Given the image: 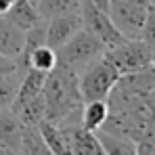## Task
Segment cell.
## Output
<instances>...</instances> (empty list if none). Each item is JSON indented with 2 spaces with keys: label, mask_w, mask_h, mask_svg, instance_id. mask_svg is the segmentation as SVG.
<instances>
[{
  "label": "cell",
  "mask_w": 155,
  "mask_h": 155,
  "mask_svg": "<svg viewBox=\"0 0 155 155\" xmlns=\"http://www.w3.org/2000/svg\"><path fill=\"white\" fill-rule=\"evenodd\" d=\"M42 94L46 105L44 120L52 124H61L63 120L80 113L84 105L80 86H78V74L63 65H57L46 74Z\"/></svg>",
  "instance_id": "obj_1"
},
{
  "label": "cell",
  "mask_w": 155,
  "mask_h": 155,
  "mask_svg": "<svg viewBox=\"0 0 155 155\" xmlns=\"http://www.w3.org/2000/svg\"><path fill=\"white\" fill-rule=\"evenodd\" d=\"M103 52H105V44L94 34H90L88 29L82 27L63 46L57 48V59H59V65H63V67L80 74L94 59L103 57Z\"/></svg>",
  "instance_id": "obj_2"
},
{
  "label": "cell",
  "mask_w": 155,
  "mask_h": 155,
  "mask_svg": "<svg viewBox=\"0 0 155 155\" xmlns=\"http://www.w3.org/2000/svg\"><path fill=\"white\" fill-rule=\"evenodd\" d=\"M117 78H120L117 69L105 57H99L90 65H86L78 74V86H80L84 103L86 101H107Z\"/></svg>",
  "instance_id": "obj_3"
},
{
  "label": "cell",
  "mask_w": 155,
  "mask_h": 155,
  "mask_svg": "<svg viewBox=\"0 0 155 155\" xmlns=\"http://www.w3.org/2000/svg\"><path fill=\"white\" fill-rule=\"evenodd\" d=\"M103 57L117 69L120 76L145 69L149 65H155L149 46L140 38H126L120 44H115L111 48H105Z\"/></svg>",
  "instance_id": "obj_4"
},
{
  "label": "cell",
  "mask_w": 155,
  "mask_h": 155,
  "mask_svg": "<svg viewBox=\"0 0 155 155\" xmlns=\"http://www.w3.org/2000/svg\"><path fill=\"white\" fill-rule=\"evenodd\" d=\"M149 0H109V17L124 38H140Z\"/></svg>",
  "instance_id": "obj_5"
},
{
  "label": "cell",
  "mask_w": 155,
  "mask_h": 155,
  "mask_svg": "<svg viewBox=\"0 0 155 155\" xmlns=\"http://www.w3.org/2000/svg\"><path fill=\"white\" fill-rule=\"evenodd\" d=\"M78 13L82 17V27L88 29L90 34H94L105 44V48H111V46L120 44L122 40H126L122 36V31L115 27V23L111 21L109 13L103 11V8H99L92 0H82Z\"/></svg>",
  "instance_id": "obj_6"
},
{
  "label": "cell",
  "mask_w": 155,
  "mask_h": 155,
  "mask_svg": "<svg viewBox=\"0 0 155 155\" xmlns=\"http://www.w3.org/2000/svg\"><path fill=\"white\" fill-rule=\"evenodd\" d=\"M78 29H82V17L80 13H63V15H52L44 19V38L51 48L63 46Z\"/></svg>",
  "instance_id": "obj_7"
},
{
  "label": "cell",
  "mask_w": 155,
  "mask_h": 155,
  "mask_svg": "<svg viewBox=\"0 0 155 155\" xmlns=\"http://www.w3.org/2000/svg\"><path fill=\"white\" fill-rule=\"evenodd\" d=\"M115 88L130 92L134 97H149L155 90V65H149L145 69L120 76L117 82H115Z\"/></svg>",
  "instance_id": "obj_8"
},
{
  "label": "cell",
  "mask_w": 155,
  "mask_h": 155,
  "mask_svg": "<svg viewBox=\"0 0 155 155\" xmlns=\"http://www.w3.org/2000/svg\"><path fill=\"white\" fill-rule=\"evenodd\" d=\"M23 40H25V29H21L11 19L0 15V54L17 63L23 51Z\"/></svg>",
  "instance_id": "obj_9"
},
{
  "label": "cell",
  "mask_w": 155,
  "mask_h": 155,
  "mask_svg": "<svg viewBox=\"0 0 155 155\" xmlns=\"http://www.w3.org/2000/svg\"><path fill=\"white\" fill-rule=\"evenodd\" d=\"M21 122L19 117L8 109H0V143H4L13 155L19 153V143H21Z\"/></svg>",
  "instance_id": "obj_10"
},
{
  "label": "cell",
  "mask_w": 155,
  "mask_h": 155,
  "mask_svg": "<svg viewBox=\"0 0 155 155\" xmlns=\"http://www.w3.org/2000/svg\"><path fill=\"white\" fill-rule=\"evenodd\" d=\"M4 17L11 19L15 25H19L21 29H29L38 21H42V15H40L38 6L31 0H15L11 4V8L4 13Z\"/></svg>",
  "instance_id": "obj_11"
},
{
  "label": "cell",
  "mask_w": 155,
  "mask_h": 155,
  "mask_svg": "<svg viewBox=\"0 0 155 155\" xmlns=\"http://www.w3.org/2000/svg\"><path fill=\"white\" fill-rule=\"evenodd\" d=\"M97 138L103 147V153L107 155H134L136 153V143L130 140L126 136H120V134H113L109 130L99 128L97 130Z\"/></svg>",
  "instance_id": "obj_12"
},
{
  "label": "cell",
  "mask_w": 155,
  "mask_h": 155,
  "mask_svg": "<svg viewBox=\"0 0 155 155\" xmlns=\"http://www.w3.org/2000/svg\"><path fill=\"white\" fill-rule=\"evenodd\" d=\"M109 117V103L107 101H86L82 105V126L92 132L103 128Z\"/></svg>",
  "instance_id": "obj_13"
},
{
  "label": "cell",
  "mask_w": 155,
  "mask_h": 155,
  "mask_svg": "<svg viewBox=\"0 0 155 155\" xmlns=\"http://www.w3.org/2000/svg\"><path fill=\"white\" fill-rule=\"evenodd\" d=\"M19 153L25 155H46L51 153L38 126H21V143H19Z\"/></svg>",
  "instance_id": "obj_14"
},
{
  "label": "cell",
  "mask_w": 155,
  "mask_h": 155,
  "mask_svg": "<svg viewBox=\"0 0 155 155\" xmlns=\"http://www.w3.org/2000/svg\"><path fill=\"white\" fill-rule=\"evenodd\" d=\"M59 65V59H57V51L51 48L48 44H42L38 46L36 51L27 57L25 67L27 69H36V71H42V74H48L51 69H54Z\"/></svg>",
  "instance_id": "obj_15"
},
{
  "label": "cell",
  "mask_w": 155,
  "mask_h": 155,
  "mask_svg": "<svg viewBox=\"0 0 155 155\" xmlns=\"http://www.w3.org/2000/svg\"><path fill=\"white\" fill-rule=\"evenodd\" d=\"M40 128V134L48 147L51 153H69V147H67V140H65V134L61 132V128L57 124H52L48 120H42L38 124Z\"/></svg>",
  "instance_id": "obj_16"
},
{
  "label": "cell",
  "mask_w": 155,
  "mask_h": 155,
  "mask_svg": "<svg viewBox=\"0 0 155 155\" xmlns=\"http://www.w3.org/2000/svg\"><path fill=\"white\" fill-rule=\"evenodd\" d=\"M23 69H15L11 74L0 78V109H8L17 90H19V84H21V78H23Z\"/></svg>",
  "instance_id": "obj_17"
},
{
  "label": "cell",
  "mask_w": 155,
  "mask_h": 155,
  "mask_svg": "<svg viewBox=\"0 0 155 155\" xmlns=\"http://www.w3.org/2000/svg\"><path fill=\"white\" fill-rule=\"evenodd\" d=\"M82 0H38L36 6L42 15V19H48L52 15H63V13H78Z\"/></svg>",
  "instance_id": "obj_18"
},
{
  "label": "cell",
  "mask_w": 155,
  "mask_h": 155,
  "mask_svg": "<svg viewBox=\"0 0 155 155\" xmlns=\"http://www.w3.org/2000/svg\"><path fill=\"white\" fill-rule=\"evenodd\" d=\"M140 40L149 46V51L153 54V61H155V6L153 4H149L147 19H145V25H143V31H140Z\"/></svg>",
  "instance_id": "obj_19"
},
{
  "label": "cell",
  "mask_w": 155,
  "mask_h": 155,
  "mask_svg": "<svg viewBox=\"0 0 155 155\" xmlns=\"http://www.w3.org/2000/svg\"><path fill=\"white\" fill-rule=\"evenodd\" d=\"M15 69H19L17 63H15L13 59H6L4 54H0V78L6 76V74H11V71H15Z\"/></svg>",
  "instance_id": "obj_20"
},
{
  "label": "cell",
  "mask_w": 155,
  "mask_h": 155,
  "mask_svg": "<svg viewBox=\"0 0 155 155\" xmlns=\"http://www.w3.org/2000/svg\"><path fill=\"white\" fill-rule=\"evenodd\" d=\"M13 2H15V0H0V15H4V13L11 8Z\"/></svg>",
  "instance_id": "obj_21"
},
{
  "label": "cell",
  "mask_w": 155,
  "mask_h": 155,
  "mask_svg": "<svg viewBox=\"0 0 155 155\" xmlns=\"http://www.w3.org/2000/svg\"><path fill=\"white\" fill-rule=\"evenodd\" d=\"M99 8H103V11H109V0H92Z\"/></svg>",
  "instance_id": "obj_22"
},
{
  "label": "cell",
  "mask_w": 155,
  "mask_h": 155,
  "mask_svg": "<svg viewBox=\"0 0 155 155\" xmlns=\"http://www.w3.org/2000/svg\"><path fill=\"white\" fill-rule=\"evenodd\" d=\"M0 155H13V151H11L4 143H0Z\"/></svg>",
  "instance_id": "obj_23"
},
{
  "label": "cell",
  "mask_w": 155,
  "mask_h": 155,
  "mask_svg": "<svg viewBox=\"0 0 155 155\" xmlns=\"http://www.w3.org/2000/svg\"><path fill=\"white\" fill-rule=\"evenodd\" d=\"M149 4H153V6H155V0H149Z\"/></svg>",
  "instance_id": "obj_24"
},
{
  "label": "cell",
  "mask_w": 155,
  "mask_h": 155,
  "mask_svg": "<svg viewBox=\"0 0 155 155\" xmlns=\"http://www.w3.org/2000/svg\"><path fill=\"white\" fill-rule=\"evenodd\" d=\"M31 2H34V4H36V2H38V0H31Z\"/></svg>",
  "instance_id": "obj_25"
}]
</instances>
